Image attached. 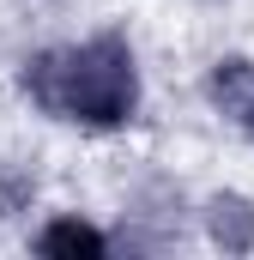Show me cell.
Returning <instances> with one entry per match:
<instances>
[{"mask_svg": "<svg viewBox=\"0 0 254 260\" xmlns=\"http://www.w3.org/2000/svg\"><path fill=\"white\" fill-rule=\"evenodd\" d=\"M24 97L73 127H127L133 109H139V61H133V43L115 30H97L85 43H67V49H43L30 55L18 73Z\"/></svg>", "mask_w": 254, "mask_h": 260, "instance_id": "cell-1", "label": "cell"}, {"mask_svg": "<svg viewBox=\"0 0 254 260\" xmlns=\"http://www.w3.org/2000/svg\"><path fill=\"white\" fill-rule=\"evenodd\" d=\"M206 103H212L230 127H242L254 139V61L248 55L212 61V73H206Z\"/></svg>", "mask_w": 254, "mask_h": 260, "instance_id": "cell-2", "label": "cell"}, {"mask_svg": "<svg viewBox=\"0 0 254 260\" xmlns=\"http://www.w3.org/2000/svg\"><path fill=\"white\" fill-rule=\"evenodd\" d=\"M37 248H43V254H103V248H109V236H103V230H91L85 218H55V224H43V230H37Z\"/></svg>", "mask_w": 254, "mask_h": 260, "instance_id": "cell-3", "label": "cell"}, {"mask_svg": "<svg viewBox=\"0 0 254 260\" xmlns=\"http://www.w3.org/2000/svg\"><path fill=\"white\" fill-rule=\"evenodd\" d=\"M212 236L224 242V248H248L254 242V206L248 200H212Z\"/></svg>", "mask_w": 254, "mask_h": 260, "instance_id": "cell-4", "label": "cell"}]
</instances>
